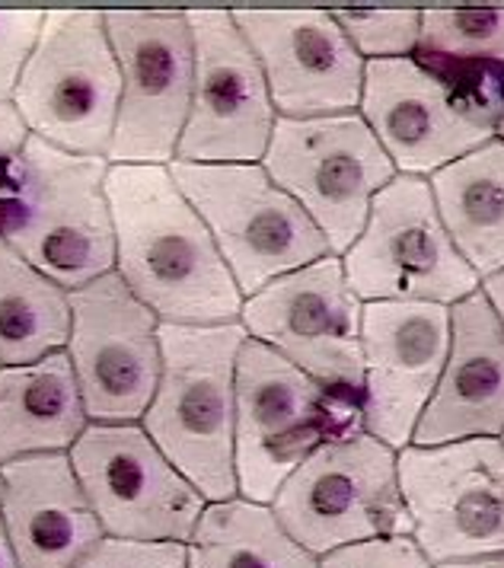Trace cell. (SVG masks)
Returning <instances> with one entry per match:
<instances>
[{
	"instance_id": "6da1fadb",
	"label": "cell",
	"mask_w": 504,
	"mask_h": 568,
	"mask_svg": "<svg viewBox=\"0 0 504 568\" xmlns=\"http://www.w3.org/2000/svg\"><path fill=\"white\" fill-rule=\"evenodd\" d=\"M105 199L115 227V272L160 323H236L243 294L170 166L109 163Z\"/></svg>"
},
{
	"instance_id": "7a4b0ae2",
	"label": "cell",
	"mask_w": 504,
	"mask_h": 568,
	"mask_svg": "<svg viewBox=\"0 0 504 568\" xmlns=\"http://www.w3.org/2000/svg\"><path fill=\"white\" fill-rule=\"evenodd\" d=\"M105 176L109 160L68 154L36 134L0 173V240L68 294L115 272Z\"/></svg>"
},
{
	"instance_id": "3957f363",
	"label": "cell",
	"mask_w": 504,
	"mask_h": 568,
	"mask_svg": "<svg viewBox=\"0 0 504 568\" xmlns=\"http://www.w3.org/2000/svg\"><path fill=\"white\" fill-rule=\"evenodd\" d=\"M243 323H160L163 371L144 432L163 457L211 501L236 498V358Z\"/></svg>"
},
{
	"instance_id": "277c9868",
	"label": "cell",
	"mask_w": 504,
	"mask_h": 568,
	"mask_svg": "<svg viewBox=\"0 0 504 568\" xmlns=\"http://www.w3.org/2000/svg\"><path fill=\"white\" fill-rule=\"evenodd\" d=\"M364 428L361 403L332 396L298 364L259 338L236 358V489L246 501L272 505L278 489L329 438Z\"/></svg>"
},
{
	"instance_id": "5b68a950",
	"label": "cell",
	"mask_w": 504,
	"mask_h": 568,
	"mask_svg": "<svg viewBox=\"0 0 504 568\" xmlns=\"http://www.w3.org/2000/svg\"><path fill=\"white\" fill-rule=\"evenodd\" d=\"M504 83H454L415 58L367 61L361 119L403 176H434L488 144L498 129Z\"/></svg>"
},
{
	"instance_id": "8992f818",
	"label": "cell",
	"mask_w": 504,
	"mask_h": 568,
	"mask_svg": "<svg viewBox=\"0 0 504 568\" xmlns=\"http://www.w3.org/2000/svg\"><path fill=\"white\" fill-rule=\"evenodd\" d=\"M122 74L100 10H46L13 105L29 134L80 156L109 160Z\"/></svg>"
},
{
	"instance_id": "52a82bcc",
	"label": "cell",
	"mask_w": 504,
	"mask_h": 568,
	"mask_svg": "<svg viewBox=\"0 0 504 568\" xmlns=\"http://www.w3.org/2000/svg\"><path fill=\"white\" fill-rule=\"evenodd\" d=\"M170 176L199 211L243 297L329 253L326 236L262 163H170Z\"/></svg>"
},
{
	"instance_id": "ba28073f",
	"label": "cell",
	"mask_w": 504,
	"mask_h": 568,
	"mask_svg": "<svg viewBox=\"0 0 504 568\" xmlns=\"http://www.w3.org/2000/svg\"><path fill=\"white\" fill-rule=\"evenodd\" d=\"M272 511L316 559L380 537H409L396 450L364 428L323 440L278 489Z\"/></svg>"
},
{
	"instance_id": "9c48e42d",
	"label": "cell",
	"mask_w": 504,
	"mask_h": 568,
	"mask_svg": "<svg viewBox=\"0 0 504 568\" xmlns=\"http://www.w3.org/2000/svg\"><path fill=\"white\" fill-rule=\"evenodd\" d=\"M262 170L310 214L339 258L364 231L377 192L396 180L393 160L361 112L275 119Z\"/></svg>"
},
{
	"instance_id": "30bf717a",
	"label": "cell",
	"mask_w": 504,
	"mask_h": 568,
	"mask_svg": "<svg viewBox=\"0 0 504 568\" xmlns=\"http://www.w3.org/2000/svg\"><path fill=\"white\" fill-rule=\"evenodd\" d=\"M342 265L361 304L409 301L454 307L482 287L441 224L429 180L403 173L371 202L367 224Z\"/></svg>"
},
{
	"instance_id": "8fae6325",
	"label": "cell",
	"mask_w": 504,
	"mask_h": 568,
	"mask_svg": "<svg viewBox=\"0 0 504 568\" xmlns=\"http://www.w3.org/2000/svg\"><path fill=\"white\" fill-rule=\"evenodd\" d=\"M105 32L122 74L109 163L170 166L189 122L195 42L185 10H105Z\"/></svg>"
},
{
	"instance_id": "7c38bea8",
	"label": "cell",
	"mask_w": 504,
	"mask_h": 568,
	"mask_svg": "<svg viewBox=\"0 0 504 568\" xmlns=\"http://www.w3.org/2000/svg\"><path fill=\"white\" fill-rule=\"evenodd\" d=\"M412 540L431 566L504 552V440L470 438L396 454Z\"/></svg>"
},
{
	"instance_id": "4fadbf2b",
	"label": "cell",
	"mask_w": 504,
	"mask_h": 568,
	"mask_svg": "<svg viewBox=\"0 0 504 568\" xmlns=\"http://www.w3.org/2000/svg\"><path fill=\"white\" fill-rule=\"evenodd\" d=\"M102 534L115 540L189 542L204 511L202 491L163 457L141 425H97L68 450Z\"/></svg>"
},
{
	"instance_id": "5bb4252c",
	"label": "cell",
	"mask_w": 504,
	"mask_h": 568,
	"mask_svg": "<svg viewBox=\"0 0 504 568\" xmlns=\"http://www.w3.org/2000/svg\"><path fill=\"white\" fill-rule=\"evenodd\" d=\"M361 311L342 258L326 256L246 297L240 323L246 336L298 364L332 396L361 403Z\"/></svg>"
},
{
	"instance_id": "9a60e30c",
	"label": "cell",
	"mask_w": 504,
	"mask_h": 568,
	"mask_svg": "<svg viewBox=\"0 0 504 568\" xmlns=\"http://www.w3.org/2000/svg\"><path fill=\"white\" fill-rule=\"evenodd\" d=\"M71 297L68 358L87 418L97 425H134L151 409L160 384V320L109 272Z\"/></svg>"
},
{
	"instance_id": "2e32d148",
	"label": "cell",
	"mask_w": 504,
	"mask_h": 568,
	"mask_svg": "<svg viewBox=\"0 0 504 568\" xmlns=\"http://www.w3.org/2000/svg\"><path fill=\"white\" fill-rule=\"evenodd\" d=\"M195 42V83L179 141L182 163H262L275 129V105L259 58L233 10H185Z\"/></svg>"
},
{
	"instance_id": "e0dca14e",
	"label": "cell",
	"mask_w": 504,
	"mask_h": 568,
	"mask_svg": "<svg viewBox=\"0 0 504 568\" xmlns=\"http://www.w3.org/2000/svg\"><path fill=\"white\" fill-rule=\"evenodd\" d=\"M233 20L262 64L278 119H323L361 105L367 61L332 10H233Z\"/></svg>"
},
{
	"instance_id": "ac0fdd59",
	"label": "cell",
	"mask_w": 504,
	"mask_h": 568,
	"mask_svg": "<svg viewBox=\"0 0 504 568\" xmlns=\"http://www.w3.org/2000/svg\"><path fill=\"white\" fill-rule=\"evenodd\" d=\"M451 352V307L371 301L361 311L364 432L393 447L412 444Z\"/></svg>"
},
{
	"instance_id": "d6986e66",
	"label": "cell",
	"mask_w": 504,
	"mask_h": 568,
	"mask_svg": "<svg viewBox=\"0 0 504 568\" xmlns=\"http://www.w3.org/2000/svg\"><path fill=\"white\" fill-rule=\"evenodd\" d=\"M504 435V329L485 294L451 307V352L415 425V447Z\"/></svg>"
},
{
	"instance_id": "ffe728a7",
	"label": "cell",
	"mask_w": 504,
	"mask_h": 568,
	"mask_svg": "<svg viewBox=\"0 0 504 568\" xmlns=\"http://www.w3.org/2000/svg\"><path fill=\"white\" fill-rule=\"evenodd\" d=\"M0 511L20 568H71L105 537L68 454L0 466Z\"/></svg>"
},
{
	"instance_id": "44dd1931",
	"label": "cell",
	"mask_w": 504,
	"mask_h": 568,
	"mask_svg": "<svg viewBox=\"0 0 504 568\" xmlns=\"http://www.w3.org/2000/svg\"><path fill=\"white\" fill-rule=\"evenodd\" d=\"M87 425L68 352L0 367V466L32 454H68Z\"/></svg>"
},
{
	"instance_id": "7402d4cb",
	"label": "cell",
	"mask_w": 504,
	"mask_h": 568,
	"mask_svg": "<svg viewBox=\"0 0 504 568\" xmlns=\"http://www.w3.org/2000/svg\"><path fill=\"white\" fill-rule=\"evenodd\" d=\"M444 231L470 268L488 278L504 268V141L492 138L476 151L437 170L429 180Z\"/></svg>"
},
{
	"instance_id": "603a6c76",
	"label": "cell",
	"mask_w": 504,
	"mask_h": 568,
	"mask_svg": "<svg viewBox=\"0 0 504 568\" xmlns=\"http://www.w3.org/2000/svg\"><path fill=\"white\" fill-rule=\"evenodd\" d=\"M185 568H320V559L284 530L272 505L230 498L204 505Z\"/></svg>"
},
{
	"instance_id": "cb8c5ba5",
	"label": "cell",
	"mask_w": 504,
	"mask_h": 568,
	"mask_svg": "<svg viewBox=\"0 0 504 568\" xmlns=\"http://www.w3.org/2000/svg\"><path fill=\"white\" fill-rule=\"evenodd\" d=\"M71 297L0 240V367H20L64 352Z\"/></svg>"
},
{
	"instance_id": "d4e9b609",
	"label": "cell",
	"mask_w": 504,
	"mask_h": 568,
	"mask_svg": "<svg viewBox=\"0 0 504 568\" xmlns=\"http://www.w3.org/2000/svg\"><path fill=\"white\" fill-rule=\"evenodd\" d=\"M419 52L429 64L504 68V7H431L422 10Z\"/></svg>"
},
{
	"instance_id": "484cf974",
	"label": "cell",
	"mask_w": 504,
	"mask_h": 568,
	"mask_svg": "<svg viewBox=\"0 0 504 568\" xmlns=\"http://www.w3.org/2000/svg\"><path fill=\"white\" fill-rule=\"evenodd\" d=\"M364 61H396L419 49L422 10H332Z\"/></svg>"
},
{
	"instance_id": "4316f807",
	"label": "cell",
	"mask_w": 504,
	"mask_h": 568,
	"mask_svg": "<svg viewBox=\"0 0 504 568\" xmlns=\"http://www.w3.org/2000/svg\"><path fill=\"white\" fill-rule=\"evenodd\" d=\"M46 10H0V103H13L26 64L39 42Z\"/></svg>"
},
{
	"instance_id": "83f0119b",
	"label": "cell",
	"mask_w": 504,
	"mask_h": 568,
	"mask_svg": "<svg viewBox=\"0 0 504 568\" xmlns=\"http://www.w3.org/2000/svg\"><path fill=\"white\" fill-rule=\"evenodd\" d=\"M71 568H185V542H138L102 537Z\"/></svg>"
},
{
	"instance_id": "f1b7e54d",
	"label": "cell",
	"mask_w": 504,
	"mask_h": 568,
	"mask_svg": "<svg viewBox=\"0 0 504 568\" xmlns=\"http://www.w3.org/2000/svg\"><path fill=\"white\" fill-rule=\"evenodd\" d=\"M320 568H431L412 537H380L332 549L320 556Z\"/></svg>"
},
{
	"instance_id": "f546056e",
	"label": "cell",
	"mask_w": 504,
	"mask_h": 568,
	"mask_svg": "<svg viewBox=\"0 0 504 568\" xmlns=\"http://www.w3.org/2000/svg\"><path fill=\"white\" fill-rule=\"evenodd\" d=\"M26 141H29V129H26V122L20 119L17 105L0 103V173L7 170V163L13 156H20Z\"/></svg>"
},
{
	"instance_id": "4dcf8cb0",
	"label": "cell",
	"mask_w": 504,
	"mask_h": 568,
	"mask_svg": "<svg viewBox=\"0 0 504 568\" xmlns=\"http://www.w3.org/2000/svg\"><path fill=\"white\" fill-rule=\"evenodd\" d=\"M482 294H485V301L492 304V311L498 316V323H502L504 329V268L502 272H495V275H488V278H482Z\"/></svg>"
},
{
	"instance_id": "1f68e13d",
	"label": "cell",
	"mask_w": 504,
	"mask_h": 568,
	"mask_svg": "<svg viewBox=\"0 0 504 568\" xmlns=\"http://www.w3.org/2000/svg\"><path fill=\"white\" fill-rule=\"evenodd\" d=\"M0 568H20V562H17V552H13V542H10V537H7L3 511H0Z\"/></svg>"
},
{
	"instance_id": "d6a6232c",
	"label": "cell",
	"mask_w": 504,
	"mask_h": 568,
	"mask_svg": "<svg viewBox=\"0 0 504 568\" xmlns=\"http://www.w3.org/2000/svg\"><path fill=\"white\" fill-rule=\"evenodd\" d=\"M431 568H504V552L482 556V559H466V562H444V566H431Z\"/></svg>"
},
{
	"instance_id": "836d02e7",
	"label": "cell",
	"mask_w": 504,
	"mask_h": 568,
	"mask_svg": "<svg viewBox=\"0 0 504 568\" xmlns=\"http://www.w3.org/2000/svg\"><path fill=\"white\" fill-rule=\"evenodd\" d=\"M495 138L504 141V100H502V115H498V129H495Z\"/></svg>"
},
{
	"instance_id": "e575fe53",
	"label": "cell",
	"mask_w": 504,
	"mask_h": 568,
	"mask_svg": "<svg viewBox=\"0 0 504 568\" xmlns=\"http://www.w3.org/2000/svg\"><path fill=\"white\" fill-rule=\"evenodd\" d=\"M502 440H504V435H502Z\"/></svg>"
}]
</instances>
